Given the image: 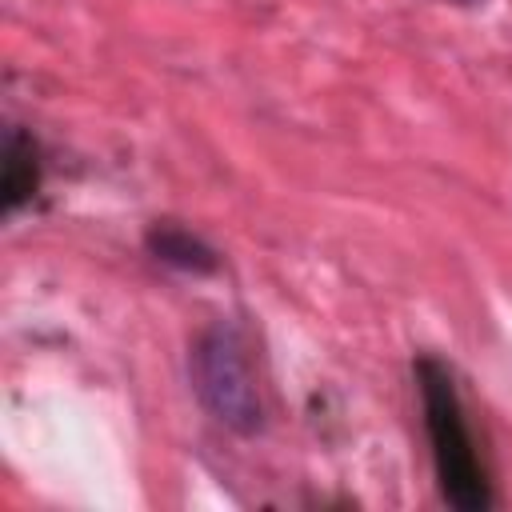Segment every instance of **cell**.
<instances>
[{"label":"cell","mask_w":512,"mask_h":512,"mask_svg":"<svg viewBox=\"0 0 512 512\" xmlns=\"http://www.w3.org/2000/svg\"><path fill=\"white\" fill-rule=\"evenodd\" d=\"M188 380L204 412L228 432L252 436L264 428L256 372H252L244 336L232 324L216 320L196 332V340L188 344Z\"/></svg>","instance_id":"cell-2"},{"label":"cell","mask_w":512,"mask_h":512,"mask_svg":"<svg viewBox=\"0 0 512 512\" xmlns=\"http://www.w3.org/2000/svg\"><path fill=\"white\" fill-rule=\"evenodd\" d=\"M452 4H476V0H452Z\"/></svg>","instance_id":"cell-5"},{"label":"cell","mask_w":512,"mask_h":512,"mask_svg":"<svg viewBox=\"0 0 512 512\" xmlns=\"http://www.w3.org/2000/svg\"><path fill=\"white\" fill-rule=\"evenodd\" d=\"M416 388H420V408H424V432L432 448V472L436 488L448 508L456 512H484L492 508V480L480 464L452 368L436 356H420L412 364Z\"/></svg>","instance_id":"cell-1"},{"label":"cell","mask_w":512,"mask_h":512,"mask_svg":"<svg viewBox=\"0 0 512 512\" xmlns=\"http://www.w3.org/2000/svg\"><path fill=\"white\" fill-rule=\"evenodd\" d=\"M144 248H148L152 260H160V264H168V268H176V272L208 276V272L220 268L216 248H208L196 232H188V228H180V224H168V220H164V224H152V228L144 232Z\"/></svg>","instance_id":"cell-3"},{"label":"cell","mask_w":512,"mask_h":512,"mask_svg":"<svg viewBox=\"0 0 512 512\" xmlns=\"http://www.w3.org/2000/svg\"><path fill=\"white\" fill-rule=\"evenodd\" d=\"M40 188V152L28 132L8 128L4 136V208H24Z\"/></svg>","instance_id":"cell-4"}]
</instances>
